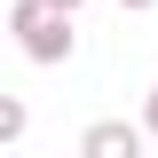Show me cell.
Listing matches in <instances>:
<instances>
[{"label":"cell","mask_w":158,"mask_h":158,"mask_svg":"<svg viewBox=\"0 0 158 158\" xmlns=\"http://www.w3.org/2000/svg\"><path fill=\"white\" fill-rule=\"evenodd\" d=\"M8 40H16L32 63H63L71 56V16L40 8V0H16V8H8Z\"/></svg>","instance_id":"1"},{"label":"cell","mask_w":158,"mask_h":158,"mask_svg":"<svg viewBox=\"0 0 158 158\" xmlns=\"http://www.w3.org/2000/svg\"><path fill=\"white\" fill-rule=\"evenodd\" d=\"M79 158H135V127L95 118V127H87V142H79Z\"/></svg>","instance_id":"2"},{"label":"cell","mask_w":158,"mask_h":158,"mask_svg":"<svg viewBox=\"0 0 158 158\" xmlns=\"http://www.w3.org/2000/svg\"><path fill=\"white\" fill-rule=\"evenodd\" d=\"M24 127H32V111H24V103H16V95H0V142H16V135H24Z\"/></svg>","instance_id":"3"},{"label":"cell","mask_w":158,"mask_h":158,"mask_svg":"<svg viewBox=\"0 0 158 158\" xmlns=\"http://www.w3.org/2000/svg\"><path fill=\"white\" fill-rule=\"evenodd\" d=\"M142 127H150V135H158V87H150V103H142Z\"/></svg>","instance_id":"4"},{"label":"cell","mask_w":158,"mask_h":158,"mask_svg":"<svg viewBox=\"0 0 158 158\" xmlns=\"http://www.w3.org/2000/svg\"><path fill=\"white\" fill-rule=\"evenodd\" d=\"M40 8H56V16H71V8H79V0H40Z\"/></svg>","instance_id":"5"},{"label":"cell","mask_w":158,"mask_h":158,"mask_svg":"<svg viewBox=\"0 0 158 158\" xmlns=\"http://www.w3.org/2000/svg\"><path fill=\"white\" fill-rule=\"evenodd\" d=\"M118 8H150V0H118Z\"/></svg>","instance_id":"6"}]
</instances>
